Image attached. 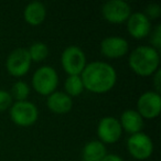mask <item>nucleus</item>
Wrapping results in <instances>:
<instances>
[{
	"mask_svg": "<svg viewBox=\"0 0 161 161\" xmlns=\"http://www.w3.org/2000/svg\"><path fill=\"white\" fill-rule=\"evenodd\" d=\"M84 90L94 94H105L109 92L117 82L116 69L110 64L94 61L86 64L80 74Z\"/></svg>",
	"mask_w": 161,
	"mask_h": 161,
	"instance_id": "obj_1",
	"label": "nucleus"
},
{
	"mask_svg": "<svg viewBox=\"0 0 161 161\" xmlns=\"http://www.w3.org/2000/svg\"><path fill=\"white\" fill-rule=\"evenodd\" d=\"M128 64L131 71L139 76H151L159 69L160 55L159 51L150 45L137 47L128 58Z\"/></svg>",
	"mask_w": 161,
	"mask_h": 161,
	"instance_id": "obj_2",
	"label": "nucleus"
},
{
	"mask_svg": "<svg viewBox=\"0 0 161 161\" xmlns=\"http://www.w3.org/2000/svg\"><path fill=\"white\" fill-rule=\"evenodd\" d=\"M58 85V72L49 65L39 67L32 76V87L38 94L43 96H49L50 94L55 92Z\"/></svg>",
	"mask_w": 161,
	"mask_h": 161,
	"instance_id": "obj_3",
	"label": "nucleus"
},
{
	"mask_svg": "<svg viewBox=\"0 0 161 161\" xmlns=\"http://www.w3.org/2000/svg\"><path fill=\"white\" fill-rule=\"evenodd\" d=\"M10 118L20 127H30L39 118V109L32 102H16L10 107Z\"/></svg>",
	"mask_w": 161,
	"mask_h": 161,
	"instance_id": "obj_4",
	"label": "nucleus"
},
{
	"mask_svg": "<svg viewBox=\"0 0 161 161\" xmlns=\"http://www.w3.org/2000/svg\"><path fill=\"white\" fill-rule=\"evenodd\" d=\"M61 64L69 75H80L86 66V55L80 47L76 45L67 47L61 55Z\"/></svg>",
	"mask_w": 161,
	"mask_h": 161,
	"instance_id": "obj_5",
	"label": "nucleus"
},
{
	"mask_svg": "<svg viewBox=\"0 0 161 161\" xmlns=\"http://www.w3.org/2000/svg\"><path fill=\"white\" fill-rule=\"evenodd\" d=\"M31 63L32 61L30 58L28 49L18 47L8 55L6 61V69L8 73L14 77H22L29 72Z\"/></svg>",
	"mask_w": 161,
	"mask_h": 161,
	"instance_id": "obj_6",
	"label": "nucleus"
},
{
	"mask_svg": "<svg viewBox=\"0 0 161 161\" xmlns=\"http://www.w3.org/2000/svg\"><path fill=\"white\" fill-rule=\"evenodd\" d=\"M130 14H131V8L129 3L124 0H108L102 7L103 18L114 25L126 22Z\"/></svg>",
	"mask_w": 161,
	"mask_h": 161,
	"instance_id": "obj_7",
	"label": "nucleus"
},
{
	"mask_svg": "<svg viewBox=\"0 0 161 161\" xmlns=\"http://www.w3.org/2000/svg\"><path fill=\"white\" fill-rule=\"evenodd\" d=\"M127 149L130 156L137 160H146L153 152V142L143 132L130 135L127 140Z\"/></svg>",
	"mask_w": 161,
	"mask_h": 161,
	"instance_id": "obj_8",
	"label": "nucleus"
},
{
	"mask_svg": "<svg viewBox=\"0 0 161 161\" xmlns=\"http://www.w3.org/2000/svg\"><path fill=\"white\" fill-rule=\"evenodd\" d=\"M137 112L143 119H154L161 112V96L154 91H148L140 95L137 102Z\"/></svg>",
	"mask_w": 161,
	"mask_h": 161,
	"instance_id": "obj_9",
	"label": "nucleus"
},
{
	"mask_svg": "<svg viewBox=\"0 0 161 161\" xmlns=\"http://www.w3.org/2000/svg\"><path fill=\"white\" fill-rule=\"evenodd\" d=\"M123 134L120 123L117 118L113 116H106L99 120L97 125V136L99 141L108 145L117 142Z\"/></svg>",
	"mask_w": 161,
	"mask_h": 161,
	"instance_id": "obj_10",
	"label": "nucleus"
},
{
	"mask_svg": "<svg viewBox=\"0 0 161 161\" xmlns=\"http://www.w3.org/2000/svg\"><path fill=\"white\" fill-rule=\"evenodd\" d=\"M128 50H129L128 41L121 36H107L101 42L102 54L108 58H123L128 53Z\"/></svg>",
	"mask_w": 161,
	"mask_h": 161,
	"instance_id": "obj_11",
	"label": "nucleus"
},
{
	"mask_svg": "<svg viewBox=\"0 0 161 161\" xmlns=\"http://www.w3.org/2000/svg\"><path fill=\"white\" fill-rule=\"evenodd\" d=\"M126 22L128 33L137 40L146 38L151 32V21L143 14V12L131 14Z\"/></svg>",
	"mask_w": 161,
	"mask_h": 161,
	"instance_id": "obj_12",
	"label": "nucleus"
},
{
	"mask_svg": "<svg viewBox=\"0 0 161 161\" xmlns=\"http://www.w3.org/2000/svg\"><path fill=\"white\" fill-rule=\"evenodd\" d=\"M47 106L54 114L64 115L71 112L73 107V99L64 92L55 91L47 97Z\"/></svg>",
	"mask_w": 161,
	"mask_h": 161,
	"instance_id": "obj_13",
	"label": "nucleus"
},
{
	"mask_svg": "<svg viewBox=\"0 0 161 161\" xmlns=\"http://www.w3.org/2000/svg\"><path fill=\"white\" fill-rule=\"evenodd\" d=\"M120 123L121 129L125 130L129 135H135L141 132L145 126L143 118L139 115V113L135 109H127L123 112L120 119H118Z\"/></svg>",
	"mask_w": 161,
	"mask_h": 161,
	"instance_id": "obj_14",
	"label": "nucleus"
},
{
	"mask_svg": "<svg viewBox=\"0 0 161 161\" xmlns=\"http://www.w3.org/2000/svg\"><path fill=\"white\" fill-rule=\"evenodd\" d=\"M25 21L30 25H40L47 18V8L41 1H32L25 6L23 10Z\"/></svg>",
	"mask_w": 161,
	"mask_h": 161,
	"instance_id": "obj_15",
	"label": "nucleus"
},
{
	"mask_svg": "<svg viewBox=\"0 0 161 161\" xmlns=\"http://www.w3.org/2000/svg\"><path fill=\"white\" fill-rule=\"evenodd\" d=\"M107 154L106 147L99 140L88 141L82 150V160L83 161H102Z\"/></svg>",
	"mask_w": 161,
	"mask_h": 161,
	"instance_id": "obj_16",
	"label": "nucleus"
},
{
	"mask_svg": "<svg viewBox=\"0 0 161 161\" xmlns=\"http://www.w3.org/2000/svg\"><path fill=\"white\" fill-rule=\"evenodd\" d=\"M65 94H67L69 97L78 96L83 93L84 85L82 82V78L80 75H69L65 80Z\"/></svg>",
	"mask_w": 161,
	"mask_h": 161,
	"instance_id": "obj_17",
	"label": "nucleus"
},
{
	"mask_svg": "<svg viewBox=\"0 0 161 161\" xmlns=\"http://www.w3.org/2000/svg\"><path fill=\"white\" fill-rule=\"evenodd\" d=\"M32 62H42L49 55V47L43 42H34L28 49Z\"/></svg>",
	"mask_w": 161,
	"mask_h": 161,
	"instance_id": "obj_18",
	"label": "nucleus"
},
{
	"mask_svg": "<svg viewBox=\"0 0 161 161\" xmlns=\"http://www.w3.org/2000/svg\"><path fill=\"white\" fill-rule=\"evenodd\" d=\"M29 94H30V87L23 80H17L16 83L12 85L11 92H10L12 99L14 98L17 102L27 101Z\"/></svg>",
	"mask_w": 161,
	"mask_h": 161,
	"instance_id": "obj_19",
	"label": "nucleus"
},
{
	"mask_svg": "<svg viewBox=\"0 0 161 161\" xmlns=\"http://www.w3.org/2000/svg\"><path fill=\"white\" fill-rule=\"evenodd\" d=\"M12 97L10 95V92L5 90H0V112H5L8 108L11 107L12 103Z\"/></svg>",
	"mask_w": 161,
	"mask_h": 161,
	"instance_id": "obj_20",
	"label": "nucleus"
},
{
	"mask_svg": "<svg viewBox=\"0 0 161 161\" xmlns=\"http://www.w3.org/2000/svg\"><path fill=\"white\" fill-rule=\"evenodd\" d=\"M146 17L149 19L150 21L154 20V19H158L161 14V7L157 3H150L146 7L145 12H143Z\"/></svg>",
	"mask_w": 161,
	"mask_h": 161,
	"instance_id": "obj_21",
	"label": "nucleus"
},
{
	"mask_svg": "<svg viewBox=\"0 0 161 161\" xmlns=\"http://www.w3.org/2000/svg\"><path fill=\"white\" fill-rule=\"evenodd\" d=\"M151 43L152 47L159 51L161 47V25H157L156 28L152 30V36H151Z\"/></svg>",
	"mask_w": 161,
	"mask_h": 161,
	"instance_id": "obj_22",
	"label": "nucleus"
},
{
	"mask_svg": "<svg viewBox=\"0 0 161 161\" xmlns=\"http://www.w3.org/2000/svg\"><path fill=\"white\" fill-rule=\"evenodd\" d=\"M153 86H154V88H156L154 92L160 94V91H161V72H160V69L156 71V73L153 74Z\"/></svg>",
	"mask_w": 161,
	"mask_h": 161,
	"instance_id": "obj_23",
	"label": "nucleus"
},
{
	"mask_svg": "<svg viewBox=\"0 0 161 161\" xmlns=\"http://www.w3.org/2000/svg\"><path fill=\"white\" fill-rule=\"evenodd\" d=\"M102 161H125L120 156L115 153H107Z\"/></svg>",
	"mask_w": 161,
	"mask_h": 161,
	"instance_id": "obj_24",
	"label": "nucleus"
}]
</instances>
